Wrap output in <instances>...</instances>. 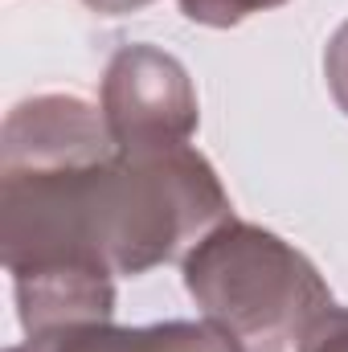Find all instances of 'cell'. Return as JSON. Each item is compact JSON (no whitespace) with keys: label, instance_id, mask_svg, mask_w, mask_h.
Returning a JSON list of instances; mask_svg holds the SVG:
<instances>
[{"label":"cell","instance_id":"obj_1","mask_svg":"<svg viewBox=\"0 0 348 352\" xmlns=\"http://www.w3.org/2000/svg\"><path fill=\"white\" fill-rule=\"evenodd\" d=\"M230 213L217 168L188 144L115 152L90 180V246L111 274L135 278L184 258Z\"/></svg>","mask_w":348,"mask_h":352},{"label":"cell","instance_id":"obj_2","mask_svg":"<svg viewBox=\"0 0 348 352\" xmlns=\"http://www.w3.org/2000/svg\"><path fill=\"white\" fill-rule=\"evenodd\" d=\"M184 291L242 352H291L332 307L316 263L254 221L226 217L184 258Z\"/></svg>","mask_w":348,"mask_h":352},{"label":"cell","instance_id":"obj_3","mask_svg":"<svg viewBox=\"0 0 348 352\" xmlns=\"http://www.w3.org/2000/svg\"><path fill=\"white\" fill-rule=\"evenodd\" d=\"M98 111H102L111 140L123 152L188 144L201 123L188 70L173 54H164L148 41L123 45L107 62Z\"/></svg>","mask_w":348,"mask_h":352},{"label":"cell","instance_id":"obj_4","mask_svg":"<svg viewBox=\"0 0 348 352\" xmlns=\"http://www.w3.org/2000/svg\"><path fill=\"white\" fill-rule=\"evenodd\" d=\"M4 352H152V340H148V324L119 328L111 320H98V324H70L41 336H25V344H12Z\"/></svg>","mask_w":348,"mask_h":352},{"label":"cell","instance_id":"obj_5","mask_svg":"<svg viewBox=\"0 0 348 352\" xmlns=\"http://www.w3.org/2000/svg\"><path fill=\"white\" fill-rule=\"evenodd\" d=\"M152 352H242V344L213 320H164L148 324Z\"/></svg>","mask_w":348,"mask_h":352},{"label":"cell","instance_id":"obj_6","mask_svg":"<svg viewBox=\"0 0 348 352\" xmlns=\"http://www.w3.org/2000/svg\"><path fill=\"white\" fill-rule=\"evenodd\" d=\"M176 4H180L184 21H193V25L234 29V25H242V21H250L259 12H270V8H279L287 0H176Z\"/></svg>","mask_w":348,"mask_h":352},{"label":"cell","instance_id":"obj_7","mask_svg":"<svg viewBox=\"0 0 348 352\" xmlns=\"http://www.w3.org/2000/svg\"><path fill=\"white\" fill-rule=\"evenodd\" d=\"M299 352H348V307H328L299 340Z\"/></svg>","mask_w":348,"mask_h":352},{"label":"cell","instance_id":"obj_8","mask_svg":"<svg viewBox=\"0 0 348 352\" xmlns=\"http://www.w3.org/2000/svg\"><path fill=\"white\" fill-rule=\"evenodd\" d=\"M324 78H328V90H332L336 107L348 115V21L332 33L328 50H324Z\"/></svg>","mask_w":348,"mask_h":352},{"label":"cell","instance_id":"obj_9","mask_svg":"<svg viewBox=\"0 0 348 352\" xmlns=\"http://www.w3.org/2000/svg\"><path fill=\"white\" fill-rule=\"evenodd\" d=\"M83 4L94 8V12H102V16H123V12H135V8H144L152 0H83Z\"/></svg>","mask_w":348,"mask_h":352}]
</instances>
